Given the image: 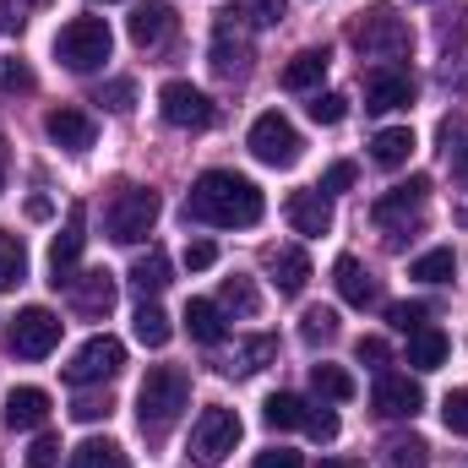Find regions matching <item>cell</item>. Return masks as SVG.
<instances>
[{
    "instance_id": "1",
    "label": "cell",
    "mask_w": 468,
    "mask_h": 468,
    "mask_svg": "<svg viewBox=\"0 0 468 468\" xmlns=\"http://www.w3.org/2000/svg\"><path fill=\"white\" fill-rule=\"evenodd\" d=\"M261 213H267L261 191L234 169H207L186 197V218L213 224V229H250V224H261Z\"/></svg>"
},
{
    "instance_id": "2",
    "label": "cell",
    "mask_w": 468,
    "mask_h": 468,
    "mask_svg": "<svg viewBox=\"0 0 468 468\" xmlns=\"http://www.w3.org/2000/svg\"><path fill=\"white\" fill-rule=\"evenodd\" d=\"M186 403H191V376L180 365H153L142 376V387H136V425H142V436H164L186 414Z\"/></svg>"
},
{
    "instance_id": "3",
    "label": "cell",
    "mask_w": 468,
    "mask_h": 468,
    "mask_svg": "<svg viewBox=\"0 0 468 468\" xmlns=\"http://www.w3.org/2000/svg\"><path fill=\"white\" fill-rule=\"evenodd\" d=\"M115 49V33L104 16H71L60 33H55V60L66 71H99Z\"/></svg>"
},
{
    "instance_id": "4",
    "label": "cell",
    "mask_w": 468,
    "mask_h": 468,
    "mask_svg": "<svg viewBox=\"0 0 468 468\" xmlns=\"http://www.w3.org/2000/svg\"><path fill=\"white\" fill-rule=\"evenodd\" d=\"M349 44L365 60H398V55H409L414 33H409V22H403L398 11L370 5V11H359V22L349 27Z\"/></svg>"
},
{
    "instance_id": "5",
    "label": "cell",
    "mask_w": 468,
    "mask_h": 468,
    "mask_svg": "<svg viewBox=\"0 0 468 468\" xmlns=\"http://www.w3.org/2000/svg\"><path fill=\"white\" fill-rule=\"evenodd\" d=\"M158 213H164V202H158V191H147V186H120L115 202H110V213H104V229L110 239L120 245H142L153 224H158Z\"/></svg>"
},
{
    "instance_id": "6",
    "label": "cell",
    "mask_w": 468,
    "mask_h": 468,
    "mask_svg": "<svg viewBox=\"0 0 468 468\" xmlns=\"http://www.w3.org/2000/svg\"><path fill=\"white\" fill-rule=\"evenodd\" d=\"M250 27H256V22H250L245 11H234V5H224V11L213 16V49H207V60H213L218 77H245V71H250V55H256Z\"/></svg>"
},
{
    "instance_id": "7",
    "label": "cell",
    "mask_w": 468,
    "mask_h": 468,
    "mask_svg": "<svg viewBox=\"0 0 468 468\" xmlns=\"http://www.w3.org/2000/svg\"><path fill=\"white\" fill-rule=\"evenodd\" d=\"M234 447H239V414H234V409H202L197 425H191V441H186L191 463L197 468H218Z\"/></svg>"
},
{
    "instance_id": "8",
    "label": "cell",
    "mask_w": 468,
    "mask_h": 468,
    "mask_svg": "<svg viewBox=\"0 0 468 468\" xmlns=\"http://www.w3.org/2000/svg\"><path fill=\"white\" fill-rule=\"evenodd\" d=\"M300 131H294V120L278 115V110H267V115H256L250 125V153L267 164V169H294L300 164Z\"/></svg>"
},
{
    "instance_id": "9",
    "label": "cell",
    "mask_w": 468,
    "mask_h": 468,
    "mask_svg": "<svg viewBox=\"0 0 468 468\" xmlns=\"http://www.w3.org/2000/svg\"><path fill=\"white\" fill-rule=\"evenodd\" d=\"M60 327L66 322L49 305H27V311H16V322L5 333V349L16 354V359H44V354H55V344H60Z\"/></svg>"
},
{
    "instance_id": "10",
    "label": "cell",
    "mask_w": 468,
    "mask_h": 468,
    "mask_svg": "<svg viewBox=\"0 0 468 468\" xmlns=\"http://www.w3.org/2000/svg\"><path fill=\"white\" fill-rule=\"evenodd\" d=\"M158 115L169 120L175 131H207L218 110H213V99L202 93V88H191V82H164L158 88Z\"/></svg>"
},
{
    "instance_id": "11",
    "label": "cell",
    "mask_w": 468,
    "mask_h": 468,
    "mask_svg": "<svg viewBox=\"0 0 468 468\" xmlns=\"http://www.w3.org/2000/svg\"><path fill=\"white\" fill-rule=\"evenodd\" d=\"M82 245H88V207L71 202V207H66V224H60L55 245H49V283H55V289H66V283L77 278Z\"/></svg>"
},
{
    "instance_id": "12",
    "label": "cell",
    "mask_w": 468,
    "mask_h": 468,
    "mask_svg": "<svg viewBox=\"0 0 468 468\" xmlns=\"http://www.w3.org/2000/svg\"><path fill=\"white\" fill-rule=\"evenodd\" d=\"M414 93H420V82H414V71L398 66V60H381V66L365 77V110H376V115H387V110H409Z\"/></svg>"
},
{
    "instance_id": "13",
    "label": "cell",
    "mask_w": 468,
    "mask_h": 468,
    "mask_svg": "<svg viewBox=\"0 0 468 468\" xmlns=\"http://www.w3.org/2000/svg\"><path fill=\"white\" fill-rule=\"evenodd\" d=\"M120 365H125V344L110 338V333H99V338H88L82 349L71 354L66 381H71V387H93V381H110Z\"/></svg>"
},
{
    "instance_id": "14",
    "label": "cell",
    "mask_w": 468,
    "mask_h": 468,
    "mask_svg": "<svg viewBox=\"0 0 468 468\" xmlns=\"http://www.w3.org/2000/svg\"><path fill=\"white\" fill-rule=\"evenodd\" d=\"M425 202H431V180H425V175H409L403 186H392L387 197H376L370 218H376L381 229H409V224L425 213Z\"/></svg>"
},
{
    "instance_id": "15",
    "label": "cell",
    "mask_w": 468,
    "mask_h": 468,
    "mask_svg": "<svg viewBox=\"0 0 468 468\" xmlns=\"http://www.w3.org/2000/svg\"><path fill=\"white\" fill-rule=\"evenodd\" d=\"M370 403H376L381 420H414L425 409V387L414 376H403V370H381L376 387H370Z\"/></svg>"
},
{
    "instance_id": "16",
    "label": "cell",
    "mask_w": 468,
    "mask_h": 468,
    "mask_svg": "<svg viewBox=\"0 0 468 468\" xmlns=\"http://www.w3.org/2000/svg\"><path fill=\"white\" fill-rule=\"evenodd\" d=\"M66 300H71V311H77V316H88V322L110 316V311H115V272H104V267L77 272V278L66 283Z\"/></svg>"
},
{
    "instance_id": "17",
    "label": "cell",
    "mask_w": 468,
    "mask_h": 468,
    "mask_svg": "<svg viewBox=\"0 0 468 468\" xmlns=\"http://www.w3.org/2000/svg\"><path fill=\"white\" fill-rule=\"evenodd\" d=\"M175 38V5L169 0H142L131 11V44L136 49H164Z\"/></svg>"
},
{
    "instance_id": "18",
    "label": "cell",
    "mask_w": 468,
    "mask_h": 468,
    "mask_svg": "<svg viewBox=\"0 0 468 468\" xmlns=\"http://www.w3.org/2000/svg\"><path fill=\"white\" fill-rule=\"evenodd\" d=\"M44 131H49V142H55V147H66V153H88V147H93V136H99L93 115H88V110H71V104L49 110V115H44Z\"/></svg>"
},
{
    "instance_id": "19",
    "label": "cell",
    "mask_w": 468,
    "mask_h": 468,
    "mask_svg": "<svg viewBox=\"0 0 468 468\" xmlns=\"http://www.w3.org/2000/svg\"><path fill=\"white\" fill-rule=\"evenodd\" d=\"M283 218L294 224V234H327L333 229V202H327L322 186H316V191H294V197L283 202Z\"/></svg>"
},
{
    "instance_id": "20",
    "label": "cell",
    "mask_w": 468,
    "mask_h": 468,
    "mask_svg": "<svg viewBox=\"0 0 468 468\" xmlns=\"http://www.w3.org/2000/svg\"><path fill=\"white\" fill-rule=\"evenodd\" d=\"M333 283H338L344 305H354V311H370V305L381 300V283L365 272V261H359V256H338V267H333Z\"/></svg>"
},
{
    "instance_id": "21",
    "label": "cell",
    "mask_w": 468,
    "mask_h": 468,
    "mask_svg": "<svg viewBox=\"0 0 468 468\" xmlns=\"http://www.w3.org/2000/svg\"><path fill=\"white\" fill-rule=\"evenodd\" d=\"M267 272H272L278 294H300L311 283V256L300 245H278V250H267Z\"/></svg>"
},
{
    "instance_id": "22",
    "label": "cell",
    "mask_w": 468,
    "mask_h": 468,
    "mask_svg": "<svg viewBox=\"0 0 468 468\" xmlns=\"http://www.w3.org/2000/svg\"><path fill=\"white\" fill-rule=\"evenodd\" d=\"M49 420V392L44 387H11L5 392V425L11 431H38Z\"/></svg>"
},
{
    "instance_id": "23",
    "label": "cell",
    "mask_w": 468,
    "mask_h": 468,
    "mask_svg": "<svg viewBox=\"0 0 468 468\" xmlns=\"http://www.w3.org/2000/svg\"><path fill=\"white\" fill-rule=\"evenodd\" d=\"M186 333H191V344L218 349L224 344V311H218V300H191L186 305Z\"/></svg>"
},
{
    "instance_id": "24",
    "label": "cell",
    "mask_w": 468,
    "mask_h": 468,
    "mask_svg": "<svg viewBox=\"0 0 468 468\" xmlns=\"http://www.w3.org/2000/svg\"><path fill=\"white\" fill-rule=\"evenodd\" d=\"M327 66H333L327 49H300V55L283 66V88H289V93H311V88L327 77Z\"/></svg>"
},
{
    "instance_id": "25",
    "label": "cell",
    "mask_w": 468,
    "mask_h": 468,
    "mask_svg": "<svg viewBox=\"0 0 468 468\" xmlns=\"http://www.w3.org/2000/svg\"><path fill=\"white\" fill-rule=\"evenodd\" d=\"M414 131L409 125H387V131H376V142H370V158L381 164V169H403L409 158H414Z\"/></svg>"
},
{
    "instance_id": "26",
    "label": "cell",
    "mask_w": 468,
    "mask_h": 468,
    "mask_svg": "<svg viewBox=\"0 0 468 468\" xmlns=\"http://www.w3.org/2000/svg\"><path fill=\"white\" fill-rule=\"evenodd\" d=\"M272 359H278V338H272V333H256V338H239V344H234L224 370H229V376H256V370L272 365Z\"/></svg>"
},
{
    "instance_id": "27",
    "label": "cell",
    "mask_w": 468,
    "mask_h": 468,
    "mask_svg": "<svg viewBox=\"0 0 468 468\" xmlns=\"http://www.w3.org/2000/svg\"><path fill=\"white\" fill-rule=\"evenodd\" d=\"M447 349H452L447 333L431 327V322L409 333V365H414V370H441V365H447Z\"/></svg>"
},
{
    "instance_id": "28",
    "label": "cell",
    "mask_w": 468,
    "mask_h": 468,
    "mask_svg": "<svg viewBox=\"0 0 468 468\" xmlns=\"http://www.w3.org/2000/svg\"><path fill=\"white\" fill-rule=\"evenodd\" d=\"M66 468H131V458H125V447L110 441V436H88L82 447H71V463Z\"/></svg>"
},
{
    "instance_id": "29",
    "label": "cell",
    "mask_w": 468,
    "mask_h": 468,
    "mask_svg": "<svg viewBox=\"0 0 468 468\" xmlns=\"http://www.w3.org/2000/svg\"><path fill=\"white\" fill-rule=\"evenodd\" d=\"M305 414H311V403H305L300 392H272V398L261 403V420H267L272 431H305Z\"/></svg>"
},
{
    "instance_id": "30",
    "label": "cell",
    "mask_w": 468,
    "mask_h": 468,
    "mask_svg": "<svg viewBox=\"0 0 468 468\" xmlns=\"http://www.w3.org/2000/svg\"><path fill=\"white\" fill-rule=\"evenodd\" d=\"M131 283H136L142 294H158V289H169V256H164L158 245H147V250L131 261Z\"/></svg>"
},
{
    "instance_id": "31",
    "label": "cell",
    "mask_w": 468,
    "mask_h": 468,
    "mask_svg": "<svg viewBox=\"0 0 468 468\" xmlns=\"http://www.w3.org/2000/svg\"><path fill=\"white\" fill-rule=\"evenodd\" d=\"M311 387H316V398H327V403H349L354 398V376L344 365H311Z\"/></svg>"
},
{
    "instance_id": "32",
    "label": "cell",
    "mask_w": 468,
    "mask_h": 468,
    "mask_svg": "<svg viewBox=\"0 0 468 468\" xmlns=\"http://www.w3.org/2000/svg\"><path fill=\"white\" fill-rule=\"evenodd\" d=\"M409 278H420V283H452V278H458V256H452V245L425 250V256L409 267Z\"/></svg>"
},
{
    "instance_id": "33",
    "label": "cell",
    "mask_w": 468,
    "mask_h": 468,
    "mask_svg": "<svg viewBox=\"0 0 468 468\" xmlns=\"http://www.w3.org/2000/svg\"><path fill=\"white\" fill-rule=\"evenodd\" d=\"M131 333H136V344H147V349H164L169 338H175V327H169V316L158 311V305H136V322H131Z\"/></svg>"
},
{
    "instance_id": "34",
    "label": "cell",
    "mask_w": 468,
    "mask_h": 468,
    "mask_svg": "<svg viewBox=\"0 0 468 468\" xmlns=\"http://www.w3.org/2000/svg\"><path fill=\"white\" fill-rule=\"evenodd\" d=\"M22 278H27V245H22V234L0 229V294L16 289Z\"/></svg>"
},
{
    "instance_id": "35",
    "label": "cell",
    "mask_w": 468,
    "mask_h": 468,
    "mask_svg": "<svg viewBox=\"0 0 468 468\" xmlns=\"http://www.w3.org/2000/svg\"><path fill=\"white\" fill-rule=\"evenodd\" d=\"M218 311L256 316V311H261V294H256V283H250V278H224V289H218Z\"/></svg>"
},
{
    "instance_id": "36",
    "label": "cell",
    "mask_w": 468,
    "mask_h": 468,
    "mask_svg": "<svg viewBox=\"0 0 468 468\" xmlns=\"http://www.w3.org/2000/svg\"><path fill=\"white\" fill-rule=\"evenodd\" d=\"M425 441L420 436H392L387 447H381V468H425Z\"/></svg>"
},
{
    "instance_id": "37",
    "label": "cell",
    "mask_w": 468,
    "mask_h": 468,
    "mask_svg": "<svg viewBox=\"0 0 468 468\" xmlns=\"http://www.w3.org/2000/svg\"><path fill=\"white\" fill-rule=\"evenodd\" d=\"M300 338H305V344H333V338H338V311L311 305V311L300 316Z\"/></svg>"
},
{
    "instance_id": "38",
    "label": "cell",
    "mask_w": 468,
    "mask_h": 468,
    "mask_svg": "<svg viewBox=\"0 0 468 468\" xmlns=\"http://www.w3.org/2000/svg\"><path fill=\"white\" fill-rule=\"evenodd\" d=\"M441 136H447V164H452V180H458V186H468V131H463V125H447Z\"/></svg>"
},
{
    "instance_id": "39",
    "label": "cell",
    "mask_w": 468,
    "mask_h": 468,
    "mask_svg": "<svg viewBox=\"0 0 468 468\" xmlns=\"http://www.w3.org/2000/svg\"><path fill=\"white\" fill-rule=\"evenodd\" d=\"M33 88H38V77H33L22 60L0 55V93H33Z\"/></svg>"
},
{
    "instance_id": "40",
    "label": "cell",
    "mask_w": 468,
    "mask_h": 468,
    "mask_svg": "<svg viewBox=\"0 0 468 468\" xmlns=\"http://www.w3.org/2000/svg\"><path fill=\"white\" fill-rule=\"evenodd\" d=\"M344 115H349V99H344V93H316V99H311V120H316V125H338Z\"/></svg>"
},
{
    "instance_id": "41",
    "label": "cell",
    "mask_w": 468,
    "mask_h": 468,
    "mask_svg": "<svg viewBox=\"0 0 468 468\" xmlns=\"http://www.w3.org/2000/svg\"><path fill=\"white\" fill-rule=\"evenodd\" d=\"M283 5H289V0H234V11H245L256 27H272V22H283Z\"/></svg>"
},
{
    "instance_id": "42",
    "label": "cell",
    "mask_w": 468,
    "mask_h": 468,
    "mask_svg": "<svg viewBox=\"0 0 468 468\" xmlns=\"http://www.w3.org/2000/svg\"><path fill=\"white\" fill-rule=\"evenodd\" d=\"M441 420H447V431H452V436H468V387H463V392H447Z\"/></svg>"
},
{
    "instance_id": "43",
    "label": "cell",
    "mask_w": 468,
    "mask_h": 468,
    "mask_svg": "<svg viewBox=\"0 0 468 468\" xmlns=\"http://www.w3.org/2000/svg\"><path fill=\"white\" fill-rule=\"evenodd\" d=\"M305 436H311V441H333V436H338V414H333V409H311V414H305Z\"/></svg>"
},
{
    "instance_id": "44",
    "label": "cell",
    "mask_w": 468,
    "mask_h": 468,
    "mask_svg": "<svg viewBox=\"0 0 468 468\" xmlns=\"http://www.w3.org/2000/svg\"><path fill=\"white\" fill-rule=\"evenodd\" d=\"M60 463V436H38L33 452H27V468H55Z\"/></svg>"
},
{
    "instance_id": "45",
    "label": "cell",
    "mask_w": 468,
    "mask_h": 468,
    "mask_svg": "<svg viewBox=\"0 0 468 468\" xmlns=\"http://www.w3.org/2000/svg\"><path fill=\"white\" fill-rule=\"evenodd\" d=\"M213 261H218V245H213V239H191V245H186V267H191V272H207Z\"/></svg>"
},
{
    "instance_id": "46",
    "label": "cell",
    "mask_w": 468,
    "mask_h": 468,
    "mask_svg": "<svg viewBox=\"0 0 468 468\" xmlns=\"http://www.w3.org/2000/svg\"><path fill=\"white\" fill-rule=\"evenodd\" d=\"M425 316H431L425 305H392V311H387V322H392L398 333H414V327H425Z\"/></svg>"
},
{
    "instance_id": "47",
    "label": "cell",
    "mask_w": 468,
    "mask_h": 468,
    "mask_svg": "<svg viewBox=\"0 0 468 468\" xmlns=\"http://www.w3.org/2000/svg\"><path fill=\"white\" fill-rule=\"evenodd\" d=\"M131 99H136V82H125V77H120V82H110V88L99 93V104H110L115 115H125V110H131Z\"/></svg>"
},
{
    "instance_id": "48",
    "label": "cell",
    "mask_w": 468,
    "mask_h": 468,
    "mask_svg": "<svg viewBox=\"0 0 468 468\" xmlns=\"http://www.w3.org/2000/svg\"><path fill=\"white\" fill-rule=\"evenodd\" d=\"M27 5H49V0H0V27H5V33H16V27L27 22V16H22Z\"/></svg>"
},
{
    "instance_id": "49",
    "label": "cell",
    "mask_w": 468,
    "mask_h": 468,
    "mask_svg": "<svg viewBox=\"0 0 468 468\" xmlns=\"http://www.w3.org/2000/svg\"><path fill=\"white\" fill-rule=\"evenodd\" d=\"M349 186H354V164H349V158H338V164L322 175V191L333 197V191H349Z\"/></svg>"
},
{
    "instance_id": "50",
    "label": "cell",
    "mask_w": 468,
    "mask_h": 468,
    "mask_svg": "<svg viewBox=\"0 0 468 468\" xmlns=\"http://www.w3.org/2000/svg\"><path fill=\"white\" fill-rule=\"evenodd\" d=\"M82 425H93V420H104L110 414V398H77V409H71Z\"/></svg>"
},
{
    "instance_id": "51",
    "label": "cell",
    "mask_w": 468,
    "mask_h": 468,
    "mask_svg": "<svg viewBox=\"0 0 468 468\" xmlns=\"http://www.w3.org/2000/svg\"><path fill=\"white\" fill-rule=\"evenodd\" d=\"M256 468H300V452H289V447H272V452H256Z\"/></svg>"
},
{
    "instance_id": "52",
    "label": "cell",
    "mask_w": 468,
    "mask_h": 468,
    "mask_svg": "<svg viewBox=\"0 0 468 468\" xmlns=\"http://www.w3.org/2000/svg\"><path fill=\"white\" fill-rule=\"evenodd\" d=\"M354 354H359V365H387V344L381 338H359Z\"/></svg>"
},
{
    "instance_id": "53",
    "label": "cell",
    "mask_w": 468,
    "mask_h": 468,
    "mask_svg": "<svg viewBox=\"0 0 468 468\" xmlns=\"http://www.w3.org/2000/svg\"><path fill=\"white\" fill-rule=\"evenodd\" d=\"M0 186H5V142H0Z\"/></svg>"
},
{
    "instance_id": "54",
    "label": "cell",
    "mask_w": 468,
    "mask_h": 468,
    "mask_svg": "<svg viewBox=\"0 0 468 468\" xmlns=\"http://www.w3.org/2000/svg\"><path fill=\"white\" fill-rule=\"evenodd\" d=\"M322 468H349V463H322Z\"/></svg>"
},
{
    "instance_id": "55",
    "label": "cell",
    "mask_w": 468,
    "mask_h": 468,
    "mask_svg": "<svg viewBox=\"0 0 468 468\" xmlns=\"http://www.w3.org/2000/svg\"><path fill=\"white\" fill-rule=\"evenodd\" d=\"M104 5H110V0H104Z\"/></svg>"
}]
</instances>
